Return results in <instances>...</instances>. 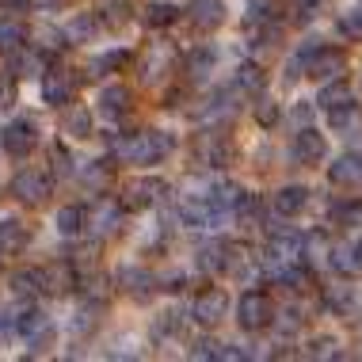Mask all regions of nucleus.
Returning <instances> with one entry per match:
<instances>
[{
	"label": "nucleus",
	"mask_w": 362,
	"mask_h": 362,
	"mask_svg": "<svg viewBox=\"0 0 362 362\" xmlns=\"http://www.w3.org/2000/svg\"><path fill=\"white\" fill-rule=\"evenodd\" d=\"M172 149H175V138L164 130H141V134H130V138L115 141V153L130 164H160Z\"/></svg>",
	"instance_id": "nucleus-1"
},
{
	"label": "nucleus",
	"mask_w": 362,
	"mask_h": 362,
	"mask_svg": "<svg viewBox=\"0 0 362 362\" xmlns=\"http://www.w3.org/2000/svg\"><path fill=\"white\" fill-rule=\"evenodd\" d=\"M175 214H180L183 225H191V229H214L225 210L214 202V194H180L175 199Z\"/></svg>",
	"instance_id": "nucleus-2"
},
{
	"label": "nucleus",
	"mask_w": 362,
	"mask_h": 362,
	"mask_svg": "<svg viewBox=\"0 0 362 362\" xmlns=\"http://www.w3.org/2000/svg\"><path fill=\"white\" fill-rule=\"evenodd\" d=\"M271 317H275V305H271V298L263 290H248L240 293L237 301V325L244 332H263L271 328Z\"/></svg>",
	"instance_id": "nucleus-3"
},
{
	"label": "nucleus",
	"mask_w": 362,
	"mask_h": 362,
	"mask_svg": "<svg viewBox=\"0 0 362 362\" xmlns=\"http://www.w3.org/2000/svg\"><path fill=\"white\" fill-rule=\"evenodd\" d=\"M164 191H168V183L156 180V175H134V180L122 183L119 202H122V210H145V206H153Z\"/></svg>",
	"instance_id": "nucleus-4"
},
{
	"label": "nucleus",
	"mask_w": 362,
	"mask_h": 362,
	"mask_svg": "<svg viewBox=\"0 0 362 362\" xmlns=\"http://www.w3.org/2000/svg\"><path fill=\"white\" fill-rule=\"evenodd\" d=\"M347 73V54L339 50V46H317L309 57V65H305V76L309 81H336V76H344Z\"/></svg>",
	"instance_id": "nucleus-5"
},
{
	"label": "nucleus",
	"mask_w": 362,
	"mask_h": 362,
	"mask_svg": "<svg viewBox=\"0 0 362 362\" xmlns=\"http://www.w3.org/2000/svg\"><path fill=\"white\" fill-rule=\"evenodd\" d=\"M301 248H305V237H298V233H271L267 237V248H263V267H282V263H293L301 259Z\"/></svg>",
	"instance_id": "nucleus-6"
},
{
	"label": "nucleus",
	"mask_w": 362,
	"mask_h": 362,
	"mask_svg": "<svg viewBox=\"0 0 362 362\" xmlns=\"http://www.w3.org/2000/svg\"><path fill=\"white\" fill-rule=\"evenodd\" d=\"M225 313H229V293H225L221 286H210V290H202L199 298H194V305H191V317L199 320L202 328H214V325H221V320H225Z\"/></svg>",
	"instance_id": "nucleus-7"
},
{
	"label": "nucleus",
	"mask_w": 362,
	"mask_h": 362,
	"mask_svg": "<svg viewBox=\"0 0 362 362\" xmlns=\"http://www.w3.org/2000/svg\"><path fill=\"white\" fill-rule=\"evenodd\" d=\"M122 202L115 199H100L95 206H88V218H84V229H92L95 237H111V233L122 229Z\"/></svg>",
	"instance_id": "nucleus-8"
},
{
	"label": "nucleus",
	"mask_w": 362,
	"mask_h": 362,
	"mask_svg": "<svg viewBox=\"0 0 362 362\" xmlns=\"http://www.w3.org/2000/svg\"><path fill=\"white\" fill-rule=\"evenodd\" d=\"M12 199L16 202H23V206H38V202H46V194H50V175H42V172H19L16 180H12Z\"/></svg>",
	"instance_id": "nucleus-9"
},
{
	"label": "nucleus",
	"mask_w": 362,
	"mask_h": 362,
	"mask_svg": "<svg viewBox=\"0 0 362 362\" xmlns=\"http://www.w3.org/2000/svg\"><path fill=\"white\" fill-rule=\"evenodd\" d=\"M0 141H4V153H8V156L23 160V156L38 145V130H35V122H31V119H16V122H8V126H4Z\"/></svg>",
	"instance_id": "nucleus-10"
},
{
	"label": "nucleus",
	"mask_w": 362,
	"mask_h": 362,
	"mask_svg": "<svg viewBox=\"0 0 362 362\" xmlns=\"http://www.w3.org/2000/svg\"><path fill=\"white\" fill-rule=\"evenodd\" d=\"M290 153H293L298 164H320L328 156V141H325V134H317L313 126H301V130L293 134Z\"/></svg>",
	"instance_id": "nucleus-11"
},
{
	"label": "nucleus",
	"mask_w": 362,
	"mask_h": 362,
	"mask_svg": "<svg viewBox=\"0 0 362 362\" xmlns=\"http://www.w3.org/2000/svg\"><path fill=\"white\" fill-rule=\"evenodd\" d=\"M130 107H134V92L126 84H107L103 92H100V115L103 119H126L130 115Z\"/></svg>",
	"instance_id": "nucleus-12"
},
{
	"label": "nucleus",
	"mask_w": 362,
	"mask_h": 362,
	"mask_svg": "<svg viewBox=\"0 0 362 362\" xmlns=\"http://www.w3.org/2000/svg\"><path fill=\"white\" fill-rule=\"evenodd\" d=\"M328 183L332 187H358L362 183V156L344 153L339 160L328 164Z\"/></svg>",
	"instance_id": "nucleus-13"
},
{
	"label": "nucleus",
	"mask_w": 362,
	"mask_h": 362,
	"mask_svg": "<svg viewBox=\"0 0 362 362\" xmlns=\"http://www.w3.org/2000/svg\"><path fill=\"white\" fill-rule=\"evenodd\" d=\"M187 16L199 31H218L225 23V0H191Z\"/></svg>",
	"instance_id": "nucleus-14"
},
{
	"label": "nucleus",
	"mask_w": 362,
	"mask_h": 362,
	"mask_svg": "<svg viewBox=\"0 0 362 362\" xmlns=\"http://www.w3.org/2000/svg\"><path fill=\"white\" fill-rule=\"evenodd\" d=\"M271 206H275V214H279V218H298V214L309 206V187H301V183H290V187L275 191V199H271Z\"/></svg>",
	"instance_id": "nucleus-15"
},
{
	"label": "nucleus",
	"mask_w": 362,
	"mask_h": 362,
	"mask_svg": "<svg viewBox=\"0 0 362 362\" xmlns=\"http://www.w3.org/2000/svg\"><path fill=\"white\" fill-rule=\"evenodd\" d=\"M119 286L130 293V298L145 301L156 290V275H153V271H141V267H122L119 271Z\"/></svg>",
	"instance_id": "nucleus-16"
},
{
	"label": "nucleus",
	"mask_w": 362,
	"mask_h": 362,
	"mask_svg": "<svg viewBox=\"0 0 362 362\" xmlns=\"http://www.w3.org/2000/svg\"><path fill=\"white\" fill-rule=\"evenodd\" d=\"M42 95H46V103L65 107V103L73 100V73H69V69H54V73H46Z\"/></svg>",
	"instance_id": "nucleus-17"
},
{
	"label": "nucleus",
	"mask_w": 362,
	"mask_h": 362,
	"mask_svg": "<svg viewBox=\"0 0 362 362\" xmlns=\"http://www.w3.org/2000/svg\"><path fill=\"white\" fill-rule=\"evenodd\" d=\"M347 103H355V92H351V84L344 81V76L320 84V95H317L320 111H336V107H347Z\"/></svg>",
	"instance_id": "nucleus-18"
},
{
	"label": "nucleus",
	"mask_w": 362,
	"mask_h": 362,
	"mask_svg": "<svg viewBox=\"0 0 362 362\" xmlns=\"http://www.w3.org/2000/svg\"><path fill=\"white\" fill-rule=\"evenodd\" d=\"M38 275H42V293H54V298H65V293L76 286L69 263H54V267H42Z\"/></svg>",
	"instance_id": "nucleus-19"
},
{
	"label": "nucleus",
	"mask_w": 362,
	"mask_h": 362,
	"mask_svg": "<svg viewBox=\"0 0 362 362\" xmlns=\"http://www.w3.org/2000/svg\"><path fill=\"white\" fill-rule=\"evenodd\" d=\"M233 88L244 95H259L263 88H267V73H263L259 62H244L237 65V76H233Z\"/></svg>",
	"instance_id": "nucleus-20"
},
{
	"label": "nucleus",
	"mask_w": 362,
	"mask_h": 362,
	"mask_svg": "<svg viewBox=\"0 0 362 362\" xmlns=\"http://www.w3.org/2000/svg\"><path fill=\"white\" fill-rule=\"evenodd\" d=\"M23 244H27V229H23V225H19L16 218L0 221V256H16Z\"/></svg>",
	"instance_id": "nucleus-21"
},
{
	"label": "nucleus",
	"mask_w": 362,
	"mask_h": 362,
	"mask_svg": "<svg viewBox=\"0 0 362 362\" xmlns=\"http://www.w3.org/2000/svg\"><path fill=\"white\" fill-rule=\"evenodd\" d=\"M325 305L336 313V317H351V313H355V293H351V286H344V282L325 286Z\"/></svg>",
	"instance_id": "nucleus-22"
},
{
	"label": "nucleus",
	"mask_w": 362,
	"mask_h": 362,
	"mask_svg": "<svg viewBox=\"0 0 362 362\" xmlns=\"http://www.w3.org/2000/svg\"><path fill=\"white\" fill-rule=\"evenodd\" d=\"M23 42H27V27L12 16H0V54L16 50V46H23Z\"/></svg>",
	"instance_id": "nucleus-23"
},
{
	"label": "nucleus",
	"mask_w": 362,
	"mask_h": 362,
	"mask_svg": "<svg viewBox=\"0 0 362 362\" xmlns=\"http://www.w3.org/2000/svg\"><path fill=\"white\" fill-rule=\"evenodd\" d=\"M8 282H12V293H16V298H38V293H42V275H38L35 267L16 271Z\"/></svg>",
	"instance_id": "nucleus-24"
},
{
	"label": "nucleus",
	"mask_w": 362,
	"mask_h": 362,
	"mask_svg": "<svg viewBox=\"0 0 362 362\" xmlns=\"http://www.w3.org/2000/svg\"><path fill=\"white\" fill-rule=\"evenodd\" d=\"M199 156L206 164H214V168H221V164H229V145H225L218 134H206V138L199 141Z\"/></svg>",
	"instance_id": "nucleus-25"
},
{
	"label": "nucleus",
	"mask_w": 362,
	"mask_h": 362,
	"mask_svg": "<svg viewBox=\"0 0 362 362\" xmlns=\"http://www.w3.org/2000/svg\"><path fill=\"white\" fill-rule=\"evenodd\" d=\"M95 31H100V19H95L92 12H84V16H76L69 27H65V42H88Z\"/></svg>",
	"instance_id": "nucleus-26"
},
{
	"label": "nucleus",
	"mask_w": 362,
	"mask_h": 362,
	"mask_svg": "<svg viewBox=\"0 0 362 362\" xmlns=\"http://www.w3.org/2000/svg\"><path fill=\"white\" fill-rule=\"evenodd\" d=\"M12 325H16V332H19L23 339H31V336H38L42 328H50V320H46V313H38V309H23V313L12 320Z\"/></svg>",
	"instance_id": "nucleus-27"
},
{
	"label": "nucleus",
	"mask_w": 362,
	"mask_h": 362,
	"mask_svg": "<svg viewBox=\"0 0 362 362\" xmlns=\"http://www.w3.org/2000/svg\"><path fill=\"white\" fill-rule=\"evenodd\" d=\"M332 221L347 225V229H362V199H347L339 206H332Z\"/></svg>",
	"instance_id": "nucleus-28"
},
{
	"label": "nucleus",
	"mask_w": 362,
	"mask_h": 362,
	"mask_svg": "<svg viewBox=\"0 0 362 362\" xmlns=\"http://www.w3.org/2000/svg\"><path fill=\"white\" fill-rule=\"evenodd\" d=\"M107 180H111V164H107V160H88L81 168V183H84V187H92V191H103Z\"/></svg>",
	"instance_id": "nucleus-29"
},
{
	"label": "nucleus",
	"mask_w": 362,
	"mask_h": 362,
	"mask_svg": "<svg viewBox=\"0 0 362 362\" xmlns=\"http://www.w3.org/2000/svg\"><path fill=\"white\" fill-rule=\"evenodd\" d=\"M199 267L210 271V275H218V271L225 267V240H210L199 248Z\"/></svg>",
	"instance_id": "nucleus-30"
},
{
	"label": "nucleus",
	"mask_w": 362,
	"mask_h": 362,
	"mask_svg": "<svg viewBox=\"0 0 362 362\" xmlns=\"http://www.w3.org/2000/svg\"><path fill=\"white\" fill-rule=\"evenodd\" d=\"M141 19H145V27H168V23H175V4L153 0V4H145Z\"/></svg>",
	"instance_id": "nucleus-31"
},
{
	"label": "nucleus",
	"mask_w": 362,
	"mask_h": 362,
	"mask_svg": "<svg viewBox=\"0 0 362 362\" xmlns=\"http://www.w3.org/2000/svg\"><path fill=\"white\" fill-rule=\"evenodd\" d=\"M180 332H183V313H175V309L160 313V317L153 320V336L156 339H172V336H180Z\"/></svg>",
	"instance_id": "nucleus-32"
},
{
	"label": "nucleus",
	"mask_w": 362,
	"mask_h": 362,
	"mask_svg": "<svg viewBox=\"0 0 362 362\" xmlns=\"http://www.w3.org/2000/svg\"><path fill=\"white\" fill-rule=\"evenodd\" d=\"M84 218H88L84 206H65L57 214V229H62L65 237H76V233H84Z\"/></svg>",
	"instance_id": "nucleus-33"
},
{
	"label": "nucleus",
	"mask_w": 362,
	"mask_h": 362,
	"mask_svg": "<svg viewBox=\"0 0 362 362\" xmlns=\"http://www.w3.org/2000/svg\"><path fill=\"white\" fill-rule=\"evenodd\" d=\"M336 27H339V35H344V38H351V42H362V4L339 16Z\"/></svg>",
	"instance_id": "nucleus-34"
},
{
	"label": "nucleus",
	"mask_w": 362,
	"mask_h": 362,
	"mask_svg": "<svg viewBox=\"0 0 362 362\" xmlns=\"http://www.w3.org/2000/svg\"><path fill=\"white\" fill-rule=\"evenodd\" d=\"M271 325L279 328V336H293V332L305 325V317H301V309H298V305H286V309L279 313V317H271Z\"/></svg>",
	"instance_id": "nucleus-35"
},
{
	"label": "nucleus",
	"mask_w": 362,
	"mask_h": 362,
	"mask_svg": "<svg viewBox=\"0 0 362 362\" xmlns=\"http://www.w3.org/2000/svg\"><path fill=\"white\" fill-rule=\"evenodd\" d=\"M65 134H73V138H88V134H92V115H88L84 107H73V111L65 115Z\"/></svg>",
	"instance_id": "nucleus-36"
},
{
	"label": "nucleus",
	"mask_w": 362,
	"mask_h": 362,
	"mask_svg": "<svg viewBox=\"0 0 362 362\" xmlns=\"http://www.w3.org/2000/svg\"><path fill=\"white\" fill-rule=\"evenodd\" d=\"M279 119H282V107L271 100V95L259 92V95H256V122H259V126H275Z\"/></svg>",
	"instance_id": "nucleus-37"
},
{
	"label": "nucleus",
	"mask_w": 362,
	"mask_h": 362,
	"mask_svg": "<svg viewBox=\"0 0 362 362\" xmlns=\"http://www.w3.org/2000/svg\"><path fill=\"white\" fill-rule=\"evenodd\" d=\"M309 358H339L344 351H339V339H332V336H317V339H309V351H305Z\"/></svg>",
	"instance_id": "nucleus-38"
},
{
	"label": "nucleus",
	"mask_w": 362,
	"mask_h": 362,
	"mask_svg": "<svg viewBox=\"0 0 362 362\" xmlns=\"http://www.w3.org/2000/svg\"><path fill=\"white\" fill-rule=\"evenodd\" d=\"M95 19H100V23H107V27H122V23H126V0H107Z\"/></svg>",
	"instance_id": "nucleus-39"
},
{
	"label": "nucleus",
	"mask_w": 362,
	"mask_h": 362,
	"mask_svg": "<svg viewBox=\"0 0 362 362\" xmlns=\"http://www.w3.org/2000/svg\"><path fill=\"white\" fill-rule=\"evenodd\" d=\"M214 69V50H194L191 57H187V73L194 76V81H202Z\"/></svg>",
	"instance_id": "nucleus-40"
},
{
	"label": "nucleus",
	"mask_w": 362,
	"mask_h": 362,
	"mask_svg": "<svg viewBox=\"0 0 362 362\" xmlns=\"http://www.w3.org/2000/svg\"><path fill=\"white\" fill-rule=\"evenodd\" d=\"M313 50H317V46H301V50L290 57V65H286V84H293L298 76H305V65H309Z\"/></svg>",
	"instance_id": "nucleus-41"
},
{
	"label": "nucleus",
	"mask_w": 362,
	"mask_h": 362,
	"mask_svg": "<svg viewBox=\"0 0 362 362\" xmlns=\"http://www.w3.org/2000/svg\"><path fill=\"white\" fill-rule=\"evenodd\" d=\"M126 62H130V54H126V50H111V54L95 57V62H92V73L100 76V73H107V69H122Z\"/></svg>",
	"instance_id": "nucleus-42"
},
{
	"label": "nucleus",
	"mask_w": 362,
	"mask_h": 362,
	"mask_svg": "<svg viewBox=\"0 0 362 362\" xmlns=\"http://www.w3.org/2000/svg\"><path fill=\"white\" fill-rule=\"evenodd\" d=\"M328 115V122H332V130H351L355 126V103H347V107H336V111H325Z\"/></svg>",
	"instance_id": "nucleus-43"
},
{
	"label": "nucleus",
	"mask_w": 362,
	"mask_h": 362,
	"mask_svg": "<svg viewBox=\"0 0 362 362\" xmlns=\"http://www.w3.org/2000/svg\"><path fill=\"white\" fill-rule=\"evenodd\" d=\"M50 164H54V180L73 172V160H69V149L65 145H50Z\"/></svg>",
	"instance_id": "nucleus-44"
},
{
	"label": "nucleus",
	"mask_w": 362,
	"mask_h": 362,
	"mask_svg": "<svg viewBox=\"0 0 362 362\" xmlns=\"http://www.w3.org/2000/svg\"><path fill=\"white\" fill-rule=\"evenodd\" d=\"M16 103V76H0V111H8V107Z\"/></svg>",
	"instance_id": "nucleus-45"
},
{
	"label": "nucleus",
	"mask_w": 362,
	"mask_h": 362,
	"mask_svg": "<svg viewBox=\"0 0 362 362\" xmlns=\"http://www.w3.org/2000/svg\"><path fill=\"white\" fill-rule=\"evenodd\" d=\"M218 347L221 344H214V339H194V347H191V358H218Z\"/></svg>",
	"instance_id": "nucleus-46"
},
{
	"label": "nucleus",
	"mask_w": 362,
	"mask_h": 362,
	"mask_svg": "<svg viewBox=\"0 0 362 362\" xmlns=\"http://www.w3.org/2000/svg\"><path fill=\"white\" fill-rule=\"evenodd\" d=\"M290 119H293V126L301 130V126L313 122V107H309V103H293V115H290Z\"/></svg>",
	"instance_id": "nucleus-47"
},
{
	"label": "nucleus",
	"mask_w": 362,
	"mask_h": 362,
	"mask_svg": "<svg viewBox=\"0 0 362 362\" xmlns=\"http://www.w3.org/2000/svg\"><path fill=\"white\" fill-rule=\"evenodd\" d=\"M27 0H0V12H12V8H23Z\"/></svg>",
	"instance_id": "nucleus-48"
},
{
	"label": "nucleus",
	"mask_w": 362,
	"mask_h": 362,
	"mask_svg": "<svg viewBox=\"0 0 362 362\" xmlns=\"http://www.w3.org/2000/svg\"><path fill=\"white\" fill-rule=\"evenodd\" d=\"M351 252H355V259H358V267H362V237L351 240Z\"/></svg>",
	"instance_id": "nucleus-49"
}]
</instances>
